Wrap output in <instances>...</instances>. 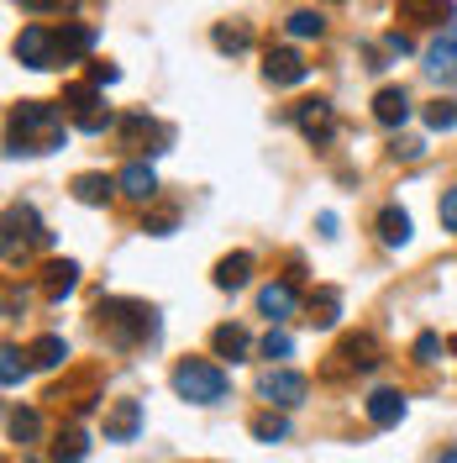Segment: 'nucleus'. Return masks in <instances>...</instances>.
Returning a JSON list of instances; mask_svg holds the SVG:
<instances>
[{
    "label": "nucleus",
    "instance_id": "412c9836",
    "mask_svg": "<svg viewBox=\"0 0 457 463\" xmlns=\"http://www.w3.org/2000/svg\"><path fill=\"white\" fill-rule=\"evenodd\" d=\"M305 311H311V317H305V321H311V326H331V321L342 317V289L321 285V289H315V295H311V306H305Z\"/></svg>",
    "mask_w": 457,
    "mask_h": 463
},
{
    "label": "nucleus",
    "instance_id": "7c9ffc66",
    "mask_svg": "<svg viewBox=\"0 0 457 463\" xmlns=\"http://www.w3.org/2000/svg\"><path fill=\"white\" fill-rule=\"evenodd\" d=\"M22 374H27L22 353H16V347L5 343V347H0V379H5V390H16V384H22Z\"/></svg>",
    "mask_w": 457,
    "mask_h": 463
},
{
    "label": "nucleus",
    "instance_id": "7ed1b4c3",
    "mask_svg": "<svg viewBox=\"0 0 457 463\" xmlns=\"http://www.w3.org/2000/svg\"><path fill=\"white\" fill-rule=\"evenodd\" d=\"M227 390H231V379H227L221 364L184 358V364L173 369V395H179V401H190V405H216V401H227Z\"/></svg>",
    "mask_w": 457,
    "mask_h": 463
},
{
    "label": "nucleus",
    "instance_id": "ddd939ff",
    "mask_svg": "<svg viewBox=\"0 0 457 463\" xmlns=\"http://www.w3.org/2000/svg\"><path fill=\"white\" fill-rule=\"evenodd\" d=\"M116 190H121L126 201L147 205V201H153V195H158V174L147 169V164H126V169L116 174Z\"/></svg>",
    "mask_w": 457,
    "mask_h": 463
},
{
    "label": "nucleus",
    "instance_id": "9b49d317",
    "mask_svg": "<svg viewBox=\"0 0 457 463\" xmlns=\"http://www.w3.org/2000/svg\"><path fill=\"white\" fill-rule=\"evenodd\" d=\"M16 237H27V242H48L53 232L42 227V216H37L32 205H11V211H5V248H16Z\"/></svg>",
    "mask_w": 457,
    "mask_h": 463
},
{
    "label": "nucleus",
    "instance_id": "c756f323",
    "mask_svg": "<svg viewBox=\"0 0 457 463\" xmlns=\"http://www.w3.org/2000/svg\"><path fill=\"white\" fill-rule=\"evenodd\" d=\"M284 27H289V37H321L326 32V16L321 11H289Z\"/></svg>",
    "mask_w": 457,
    "mask_h": 463
},
{
    "label": "nucleus",
    "instance_id": "2eb2a0df",
    "mask_svg": "<svg viewBox=\"0 0 457 463\" xmlns=\"http://www.w3.org/2000/svg\"><path fill=\"white\" fill-rule=\"evenodd\" d=\"M395 11H400L405 22H426V27H452V0H395Z\"/></svg>",
    "mask_w": 457,
    "mask_h": 463
},
{
    "label": "nucleus",
    "instance_id": "e433bc0d",
    "mask_svg": "<svg viewBox=\"0 0 457 463\" xmlns=\"http://www.w3.org/2000/svg\"><path fill=\"white\" fill-rule=\"evenodd\" d=\"M116 80H121L116 63H89V85H116Z\"/></svg>",
    "mask_w": 457,
    "mask_h": 463
},
{
    "label": "nucleus",
    "instance_id": "4be33fe9",
    "mask_svg": "<svg viewBox=\"0 0 457 463\" xmlns=\"http://www.w3.org/2000/svg\"><path fill=\"white\" fill-rule=\"evenodd\" d=\"M85 453H89V437L79 432V427L58 432V437H53V448H48V458H53V463H85Z\"/></svg>",
    "mask_w": 457,
    "mask_h": 463
},
{
    "label": "nucleus",
    "instance_id": "f704fd0d",
    "mask_svg": "<svg viewBox=\"0 0 457 463\" xmlns=\"http://www.w3.org/2000/svg\"><path fill=\"white\" fill-rule=\"evenodd\" d=\"M436 353H442V337L436 332H421L415 337V364H436Z\"/></svg>",
    "mask_w": 457,
    "mask_h": 463
},
{
    "label": "nucleus",
    "instance_id": "6e6552de",
    "mask_svg": "<svg viewBox=\"0 0 457 463\" xmlns=\"http://www.w3.org/2000/svg\"><path fill=\"white\" fill-rule=\"evenodd\" d=\"M257 395L268 405H300L305 401V374H294V369H268V374L257 379Z\"/></svg>",
    "mask_w": 457,
    "mask_h": 463
},
{
    "label": "nucleus",
    "instance_id": "aec40b11",
    "mask_svg": "<svg viewBox=\"0 0 457 463\" xmlns=\"http://www.w3.org/2000/svg\"><path fill=\"white\" fill-rule=\"evenodd\" d=\"M378 242L384 248H405L410 242V216H405L400 205H384L378 211Z\"/></svg>",
    "mask_w": 457,
    "mask_h": 463
},
{
    "label": "nucleus",
    "instance_id": "6ab92c4d",
    "mask_svg": "<svg viewBox=\"0 0 457 463\" xmlns=\"http://www.w3.org/2000/svg\"><path fill=\"white\" fill-rule=\"evenodd\" d=\"M253 279V253H227L216 263V289H242Z\"/></svg>",
    "mask_w": 457,
    "mask_h": 463
},
{
    "label": "nucleus",
    "instance_id": "b1692460",
    "mask_svg": "<svg viewBox=\"0 0 457 463\" xmlns=\"http://www.w3.org/2000/svg\"><path fill=\"white\" fill-rule=\"evenodd\" d=\"M210 347H216V358H231V364H237V358H247V332H242V326H216V332H210Z\"/></svg>",
    "mask_w": 457,
    "mask_h": 463
},
{
    "label": "nucleus",
    "instance_id": "4468645a",
    "mask_svg": "<svg viewBox=\"0 0 457 463\" xmlns=\"http://www.w3.org/2000/svg\"><path fill=\"white\" fill-rule=\"evenodd\" d=\"M373 121H378V127H405V121H410V95H405L400 85L378 90V95H373Z\"/></svg>",
    "mask_w": 457,
    "mask_h": 463
},
{
    "label": "nucleus",
    "instance_id": "a878e982",
    "mask_svg": "<svg viewBox=\"0 0 457 463\" xmlns=\"http://www.w3.org/2000/svg\"><path fill=\"white\" fill-rule=\"evenodd\" d=\"M89 48H95V27H63L58 32V58H63V63L89 53Z\"/></svg>",
    "mask_w": 457,
    "mask_h": 463
},
{
    "label": "nucleus",
    "instance_id": "f257e3e1",
    "mask_svg": "<svg viewBox=\"0 0 457 463\" xmlns=\"http://www.w3.org/2000/svg\"><path fill=\"white\" fill-rule=\"evenodd\" d=\"M63 132H69V121L48 100H16L11 121H5L11 153H53V147H63Z\"/></svg>",
    "mask_w": 457,
    "mask_h": 463
},
{
    "label": "nucleus",
    "instance_id": "9d476101",
    "mask_svg": "<svg viewBox=\"0 0 457 463\" xmlns=\"http://www.w3.org/2000/svg\"><path fill=\"white\" fill-rule=\"evenodd\" d=\"M305 74H311V63L294 48H268V58H263V80L268 85H300Z\"/></svg>",
    "mask_w": 457,
    "mask_h": 463
},
{
    "label": "nucleus",
    "instance_id": "dca6fc26",
    "mask_svg": "<svg viewBox=\"0 0 457 463\" xmlns=\"http://www.w3.org/2000/svg\"><path fill=\"white\" fill-rule=\"evenodd\" d=\"M74 285H79V263L74 259H53L48 269H42V295H48V300L74 295Z\"/></svg>",
    "mask_w": 457,
    "mask_h": 463
},
{
    "label": "nucleus",
    "instance_id": "0eeeda50",
    "mask_svg": "<svg viewBox=\"0 0 457 463\" xmlns=\"http://www.w3.org/2000/svg\"><path fill=\"white\" fill-rule=\"evenodd\" d=\"M294 127H300L315 147L331 143V132H337V111H331V100H300V106H294Z\"/></svg>",
    "mask_w": 457,
    "mask_h": 463
},
{
    "label": "nucleus",
    "instance_id": "39448f33",
    "mask_svg": "<svg viewBox=\"0 0 457 463\" xmlns=\"http://www.w3.org/2000/svg\"><path fill=\"white\" fill-rule=\"evenodd\" d=\"M63 111L74 116V127L79 132H106L111 127V111H100V95H95V85H69L63 90Z\"/></svg>",
    "mask_w": 457,
    "mask_h": 463
},
{
    "label": "nucleus",
    "instance_id": "393cba45",
    "mask_svg": "<svg viewBox=\"0 0 457 463\" xmlns=\"http://www.w3.org/2000/svg\"><path fill=\"white\" fill-rule=\"evenodd\" d=\"M111 184L116 179H106V174H79V179H74V201L79 205H106Z\"/></svg>",
    "mask_w": 457,
    "mask_h": 463
},
{
    "label": "nucleus",
    "instance_id": "a19ab883",
    "mask_svg": "<svg viewBox=\"0 0 457 463\" xmlns=\"http://www.w3.org/2000/svg\"><path fill=\"white\" fill-rule=\"evenodd\" d=\"M447 353H457V337H447Z\"/></svg>",
    "mask_w": 457,
    "mask_h": 463
},
{
    "label": "nucleus",
    "instance_id": "ea45409f",
    "mask_svg": "<svg viewBox=\"0 0 457 463\" xmlns=\"http://www.w3.org/2000/svg\"><path fill=\"white\" fill-rule=\"evenodd\" d=\"M436 463H457V448H447V453H442V458H436Z\"/></svg>",
    "mask_w": 457,
    "mask_h": 463
},
{
    "label": "nucleus",
    "instance_id": "f3484780",
    "mask_svg": "<svg viewBox=\"0 0 457 463\" xmlns=\"http://www.w3.org/2000/svg\"><path fill=\"white\" fill-rule=\"evenodd\" d=\"M368 421L373 427H400L405 421V395L400 390H373L368 395Z\"/></svg>",
    "mask_w": 457,
    "mask_h": 463
},
{
    "label": "nucleus",
    "instance_id": "473e14b6",
    "mask_svg": "<svg viewBox=\"0 0 457 463\" xmlns=\"http://www.w3.org/2000/svg\"><path fill=\"white\" fill-rule=\"evenodd\" d=\"M173 227H179V211H173V205H163V211H153V216H147L143 232H153V237H169Z\"/></svg>",
    "mask_w": 457,
    "mask_h": 463
},
{
    "label": "nucleus",
    "instance_id": "4c0bfd02",
    "mask_svg": "<svg viewBox=\"0 0 457 463\" xmlns=\"http://www.w3.org/2000/svg\"><path fill=\"white\" fill-rule=\"evenodd\" d=\"M442 227L457 232V190H447V195H442Z\"/></svg>",
    "mask_w": 457,
    "mask_h": 463
},
{
    "label": "nucleus",
    "instance_id": "58836bf2",
    "mask_svg": "<svg viewBox=\"0 0 457 463\" xmlns=\"http://www.w3.org/2000/svg\"><path fill=\"white\" fill-rule=\"evenodd\" d=\"M384 48H389V53H410V37H400V32H389V37H384Z\"/></svg>",
    "mask_w": 457,
    "mask_h": 463
},
{
    "label": "nucleus",
    "instance_id": "2f4dec72",
    "mask_svg": "<svg viewBox=\"0 0 457 463\" xmlns=\"http://www.w3.org/2000/svg\"><path fill=\"white\" fill-rule=\"evenodd\" d=\"M426 127L431 132H452L457 127V100H436V106H426Z\"/></svg>",
    "mask_w": 457,
    "mask_h": 463
},
{
    "label": "nucleus",
    "instance_id": "423d86ee",
    "mask_svg": "<svg viewBox=\"0 0 457 463\" xmlns=\"http://www.w3.org/2000/svg\"><path fill=\"white\" fill-rule=\"evenodd\" d=\"M11 53L22 58L27 69H53V63H58V32H48V27H22V37L11 43Z\"/></svg>",
    "mask_w": 457,
    "mask_h": 463
},
{
    "label": "nucleus",
    "instance_id": "1a4fd4ad",
    "mask_svg": "<svg viewBox=\"0 0 457 463\" xmlns=\"http://www.w3.org/2000/svg\"><path fill=\"white\" fill-rule=\"evenodd\" d=\"M426 74L442 80V85H457V22L442 27V37L426 48Z\"/></svg>",
    "mask_w": 457,
    "mask_h": 463
},
{
    "label": "nucleus",
    "instance_id": "cd10ccee",
    "mask_svg": "<svg viewBox=\"0 0 457 463\" xmlns=\"http://www.w3.org/2000/svg\"><path fill=\"white\" fill-rule=\"evenodd\" d=\"M253 437H257V442H284V437H289V416H279V411L253 416Z\"/></svg>",
    "mask_w": 457,
    "mask_h": 463
},
{
    "label": "nucleus",
    "instance_id": "a211bd4d",
    "mask_svg": "<svg viewBox=\"0 0 457 463\" xmlns=\"http://www.w3.org/2000/svg\"><path fill=\"white\" fill-rule=\"evenodd\" d=\"M257 311L268 321H284L289 311H294V285L289 279H279V285H263L257 289Z\"/></svg>",
    "mask_w": 457,
    "mask_h": 463
},
{
    "label": "nucleus",
    "instance_id": "5701e85b",
    "mask_svg": "<svg viewBox=\"0 0 457 463\" xmlns=\"http://www.w3.org/2000/svg\"><path fill=\"white\" fill-rule=\"evenodd\" d=\"M5 432H11V442H37L42 437V421H37V411H27V405H11L5 411Z\"/></svg>",
    "mask_w": 457,
    "mask_h": 463
},
{
    "label": "nucleus",
    "instance_id": "c9c22d12",
    "mask_svg": "<svg viewBox=\"0 0 457 463\" xmlns=\"http://www.w3.org/2000/svg\"><path fill=\"white\" fill-rule=\"evenodd\" d=\"M16 5H22V11H37V16H42V11H74L79 0H16Z\"/></svg>",
    "mask_w": 457,
    "mask_h": 463
},
{
    "label": "nucleus",
    "instance_id": "c85d7f7f",
    "mask_svg": "<svg viewBox=\"0 0 457 463\" xmlns=\"http://www.w3.org/2000/svg\"><path fill=\"white\" fill-rule=\"evenodd\" d=\"M210 43H216L221 53H247V48H253V32L247 27H227V22H221V27L210 32Z\"/></svg>",
    "mask_w": 457,
    "mask_h": 463
},
{
    "label": "nucleus",
    "instance_id": "f8f14e48",
    "mask_svg": "<svg viewBox=\"0 0 457 463\" xmlns=\"http://www.w3.org/2000/svg\"><path fill=\"white\" fill-rule=\"evenodd\" d=\"M143 432V401H116L106 416V442H132Z\"/></svg>",
    "mask_w": 457,
    "mask_h": 463
},
{
    "label": "nucleus",
    "instance_id": "20e7f679",
    "mask_svg": "<svg viewBox=\"0 0 457 463\" xmlns=\"http://www.w3.org/2000/svg\"><path fill=\"white\" fill-rule=\"evenodd\" d=\"M378 364V337L373 332H352L331 347V364H326V379H342V374H368Z\"/></svg>",
    "mask_w": 457,
    "mask_h": 463
},
{
    "label": "nucleus",
    "instance_id": "f03ea898",
    "mask_svg": "<svg viewBox=\"0 0 457 463\" xmlns=\"http://www.w3.org/2000/svg\"><path fill=\"white\" fill-rule=\"evenodd\" d=\"M95 321H100V332H106L111 347H137L143 337L158 332L153 306H143V300H116V295H106V300L95 306Z\"/></svg>",
    "mask_w": 457,
    "mask_h": 463
},
{
    "label": "nucleus",
    "instance_id": "72a5a7b5",
    "mask_svg": "<svg viewBox=\"0 0 457 463\" xmlns=\"http://www.w3.org/2000/svg\"><path fill=\"white\" fill-rule=\"evenodd\" d=\"M289 353H294L289 332H268V337H263V358H289Z\"/></svg>",
    "mask_w": 457,
    "mask_h": 463
},
{
    "label": "nucleus",
    "instance_id": "bb28decb",
    "mask_svg": "<svg viewBox=\"0 0 457 463\" xmlns=\"http://www.w3.org/2000/svg\"><path fill=\"white\" fill-rule=\"evenodd\" d=\"M27 358L37 369H58V364L69 358V343H63V337H37V343L27 347Z\"/></svg>",
    "mask_w": 457,
    "mask_h": 463
}]
</instances>
